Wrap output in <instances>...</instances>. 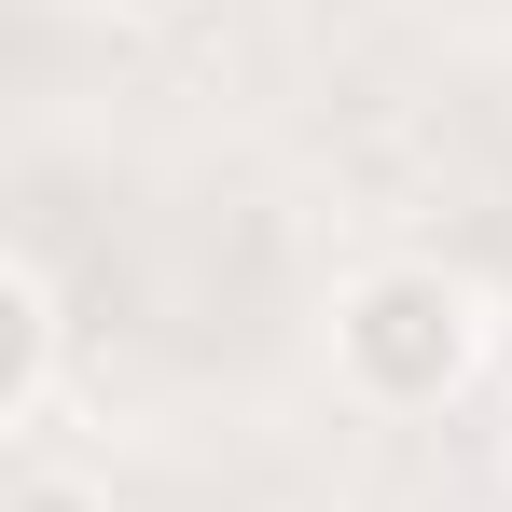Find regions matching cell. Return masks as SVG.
<instances>
[{
  "label": "cell",
  "instance_id": "obj_3",
  "mask_svg": "<svg viewBox=\"0 0 512 512\" xmlns=\"http://www.w3.org/2000/svg\"><path fill=\"white\" fill-rule=\"evenodd\" d=\"M0 512H111V499H97L84 471H56V457H28V471H14V499H0Z\"/></svg>",
  "mask_w": 512,
  "mask_h": 512
},
{
  "label": "cell",
  "instance_id": "obj_4",
  "mask_svg": "<svg viewBox=\"0 0 512 512\" xmlns=\"http://www.w3.org/2000/svg\"><path fill=\"white\" fill-rule=\"evenodd\" d=\"M97 14H194V0H97Z\"/></svg>",
  "mask_w": 512,
  "mask_h": 512
},
{
  "label": "cell",
  "instance_id": "obj_2",
  "mask_svg": "<svg viewBox=\"0 0 512 512\" xmlns=\"http://www.w3.org/2000/svg\"><path fill=\"white\" fill-rule=\"evenodd\" d=\"M56 360H70V319H56V277L14 250L0 263V443H42V402H56Z\"/></svg>",
  "mask_w": 512,
  "mask_h": 512
},
{
  "label": "cell",
  "instance_id": "obj_1",
  "mask_svg": "<svg viewBox=\"0 0 512 512\" xmlns=\"http://www.w3.org/2000/svg\"><path fill=\"white\" fill-rule=\"evenodd\" d=\"M319 346H333V388L360 416H443L485 374L499 319H485V291L457 263H360V277H333Z\"/></svg>",
  "mask_w": 512,
  "mask_h": 512
}]
</instances>
